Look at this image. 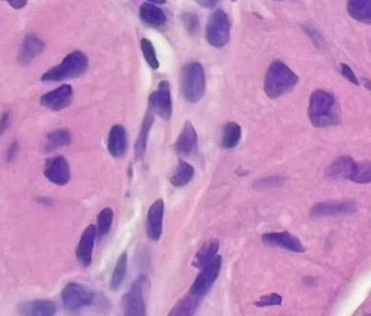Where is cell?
Returning a JSON list of instances; mask_svg holds the SVG:
<instances>
[{"label":"cell","mask_w":371,"mask_h":316,"mask_svg":"<svg viewBox=\"0 0 371 316\" xmlns=\"http://www.w3.org/2000/svg\"><path fill=\"white\" fill-rule=\"evenodd\" d=\"M309 117L313 126L326 128L338 124L340 114L334 95L325 90H315L309 99Z\"/></svg>","instance_id":"6da1fadb"},{"label":"cell","mask_w":371,"mask_h":316,"mask_svg":"<svg viewBox=\"0 0 371 316\" xmlns=\"http://www.w3.org/2000/svg\"><path fill=\"white\" fill-rule=\"evenodd\" d=\"M298 76L281 61H274L265 76V93L270 99H278L296 88Z\"/></svg>","instance_id":"7a4b0ae2"},{"label":"cell","mask_w":371,"mask_h":316,"mask_svg":"<svg viewBox=\"0 0 371 316\" xmlns=\"http://www.w3.org/2000/svg\"><path fill=\"white\" fill-rule=\"evenodd\" d=\"M88 68V58L82 51H73L60 64L49 69L42 75V82H58L82 75Z\"/></svg>","instance_id":"3957f363"},{"label":"cell","mask_w":371,"mask_h":316,"mask_svg":"<svg viewBox=\"0 0 371 316\" xmlns=\"http://www.w3.org/2000/svg\"><path fill=\"white\" fill-rule=\"evenodd\" d=\"M206 78L202 65L197 61L188 63L182 72V93L187 101L196 104L202 99Z\"/></svg>","instance_id":"277c9868"},{"label":"cell","mask_w":371,"mask_h":316,"mask_svg":"<svg viewBox=\"0 0 371 316\" xmlns=\"http://www.w3.org/2000/svg\"><path fill=\"white\" fill-rule=\"evenodd\" d=\"M230 23L228 14L222 10H216L209 18L206 27V39L210 45L222 48L230 41Z\"/></svg>","instance_id":"5b68a950"},{"label":"cell","mask_w":371,"mask_h":316,"mask_svg":"<svg viewBox=\"0 0 371 316\" xmlns=\"http://www.w3.org/2000/svg\"><path fill=\"white\" fill-rule=\"evenodd\" d=\"M147 278L140 276L131 285L130 289L122 299L124 316H146V305L144 300V289Z\"/></svg>","instance_id":"8992f818"},{"label":"cell","mask_w":371,"mask_h":316,"mask_svg":"<svg viewBox=\"0 0 371 316\" xmlns=\"http://www.w3.org/2000/svg\"><path fill=\"white\" fill-rule=\"evenodd\" d=\"M222 265V260L220 256H215L211 262L205 265L195 279L194 283L191 287L190 293L201 299L205 295L208 294L217 280L218 276H219Z\"/></svg>","instance_id":"52a82bcc"},{"label":"cell","mask_w":371,"mask_h":316,"mask_svg":"<svg viewBox=\"0 0 371 316\" xmlns=\"http://www.w3.org/2000/svg\"><path fill=\"white\" fill-rule=\"evenodd\" d=\"M61 299L65 311L76 313L84 307L92 305L95 300V295L80 284L69 283L62 290Z\"/></svg>","instance_id":"ba28073f"},{"label":"cell","mask_w":371,"mask_h":316,"mask_svg":"<svg viewBox=\"0 0 371 316\" xmlns=\"http://www.w3.org/2000/svg\"><path fill=\"white\" fill-rule=\"evenodd\" d=\"M149 108L152 111L169 120L173 112V103H171V86L167 80L160 82L158 88L149 95Z\"/></svg>","instance_id":"9c48e42d"},{"label":"cell","mask_w":371,"mask_h":316,"mask_svg":"<svg viewBox=\"0 0 371 316\" xmlns=\"http://www.w3.org/2000/svg\"><path fill=\"white\" fill-rule=\"evenodd\" d=\"M44 175L49 182L57 186H64L69 184L71 173L67 159L63 156H55L46 161Z\"/></svg>","instance_id":"30bf717a"},{"label":"cell","mask_w":371,"mask_h":316,"mask_svg":"<svg viewBox=\"0 0 371 316\" xmlns=\"http://www.w3.org/2000/svg\"><path fill=\"white\" fill-rule=\"evenodd\" d=\"M72 99H73V88L69 84H63L60 88L42 95L40 103L51 111L58 112L69 107Z\"/></svg>","instance_id":"8fae6325"},{"label":"cell","mask_w":371,"mask_h":316,"mask_svg":"<svg viewBox=\"0 0 371 316\" xmlns=\"http://www.w3.org/2000/svg\"><path fill=\"white\" fill-rule=\"evenodd\" d=\"M262 241L268 247H280L298 254L305 252L302 241L288 231L265 233L263 234Z\"/></svg>","instance_id":"7c38bea8"},{"label":"cell","mask_w":371,"mask_h":316,"mask_svg":"<svg viewBox=\"0 0 371 316\" xmlns=\"http://www.w3.org/2000/svg\"><path fill=\"white\" fill-rule=\"evenodd\" d=\"M357 211V204L353 201L342 203H319L311 210V215L315 217H328V216L351 215Z\"/></svg>","instance_id":"4fadbf2b"},{"label":"cell","mask_w":371,"mask_h":316,"mask_svg":"<svg viewBox=\"0 0 371 316\" xmlns=\"http://www.w3.org/2000/svg\"><path fill=\"white\" fill-rule=\"evenodd\" d=\"M163 214H165V203L163 199H158L150 206L146 219V231L148 237L152 241H158L162 236Z\"/></svg>","instance_id":"5bb4252c"},{"label":"cell","mask_w":371,"mask_h":316,"mask_svg":"<svg viewBox=\"0 0 371 316\" xmlns=\"http://www.w3.org/2000/svg\"><path fill=\"white\" fill-rule=\"evenodd\" d=\"M357 162L350 156L338 158L326 169V175L328 179L334 181L349 180L352 181L355 175Z\"/></svg>","instance_id":"9a60e30c"},{"label":"cell","mask_w":371,"mask_h":316,"mask_svg":"<svg viewBox=\"0 0 371 316\" xmlns=\"http://www.w3.org/2000/svg\"><path fill=\"white\" fill-rule=\"evenodd\" d=\"M198 148V136L193 127L192 123L187 121L181 134L175 144V150L179 156H192L196 154Z\"/></svg>","instance_id":"2e32d148"},{"label":"cell","mask_w":371,"mask_h":316,"mask_svg":"<svg viewBox=\"0 0 371 316\" xmlns=\"http://www.w3.org/2000/svg\"><path fill=\"white\" fill-rule=\"evenodd\" d=\"M97 236V228L95 226L86 227L82 233L76 249V258L84 268H88L92 264L93 243Z\"/></svg>","instance_id":"e0dca14e"},{"label":"cell","mask_w":371,"mask_h":316,"mask_svg":"<svg viewBox=\"0 0 371 316\" xmlns=\"http://www.w3.org/2000/svg\"><path fill=\"white\" fill-rule=\"evenodd\" d=\"M128 148V139L124 127L115 125L110 131L108 139V150L113 158H121L126 154Z\"/></svg>","instance_id":"ac0fdd59"},{"label":"cell","mask_w":371,"mask_h":316,"mask_svg":"<svg viewBox=\"0 0 371 316\" xmlns=\"http://www.w3.org/2000/svg\"><path fill=\"white\" fill-rule=\"evenodd\" d=\"M20 316H54L56 305L50 300H34L19 306Z\"/></svg>","instance_id":"d6986e66"},{"label":"cell","mask_w":371,"mask_h":316,"mask_svg":"<svg viewBox=\"0 0 371 316\" xmlns=\"http://www.w3.org/2000/svg\"><path fill=\"white\" fill-rule=\"evenodd\" d=\"M45 48V44L40 38L34 35L27 36L23 40L22 49L19 55V62L22 65H27L34 58L39 56Z\"/></svg>","instance_id":"ffe728a7"},{"label":"cell","mask_w":371,"mask_h":316,"mask_svg":"<svg viewBox=\"0 0 371 316\" xmlns=\"http://www.w3.org/2000/svg\"><path fill=\"white\" fill-rule=\"evenodd\" d=\"M139 16L142 22L156 29L163 27L167 23L165 12L152 2H144L140 6Z\"/></svg>","instance_id":"44dd1931"},{"label":"cell","mask_w":371,"mask_h":316,"mask_svg":"<svg viewBox=\"0 0 371 316\" xmlns=\"http://www.w3.org/2000/svg\"><path fill=\"white\" fill-rule=\"evenodd\" d=\"M200 301L201 298L189 292L173 306L167 316H194Z\"/></svg>","instance_id":"7402d4cb"},{"label":"cell","mask_w":371,"mask_h":316,"mask_svg":"<svg viewBox=\"0 0 371 316\" xmlns=\"http://www.w3.org/2000/svg\"><path fill=\"white\" fill-rule=\"evenodd\" d=\"M218 250H219L218 241L210 239V241H206L195 256L193 266L202 269L205 265L208 264L215 256H217L216 254H217Z\"/></svg>","instance_id":"603a6c76"},{"label":"cell","mask_w":371,"mask_h":316,"mask_svg":"<svg viewBox=\"0 0 371 316\" xmlns=\"http://www.w3.org/2000/svg\"><path fill=\"white\" fill-rule=\"evenodd\" d=\"M348 12L352 18L358 22L370 23L371 1L370 0H350Z\"/></svg>","instance_id":"cb8c5ba5"},{"label":"cell","mask_w":371,"mask_h":316,"mask_svg":"<svg viewBox=\"0 0 371 316\" xmlns=\"http://www.w3.org/2000/svg\"><path fill=\"white\" fill-rule=\"evenodd\" d=\"M195 171L192 165L184 160H179L177 169L173 171L171 178V184L177 188H182L192 181L194 178Z\"/></svg>","instance_id":"d4e9b609"},{"label":"cell","mask_w":371,"mask_h":316,"mask_svg":"<svg viewBox=\"0 0 371 316\" xmlns=\"http://www.w3.org/2000/svg\"><path fill=\"white\" fill-rule=\"evenodd\" d=\"M241 138V127L237 123H228L222 131V146L224 149H233L237 147Z\"/></svg>","instance_id":"484cf974"},{"label":"cell","mask_w":371,"mask_h":316,"mask_svg":"<svg viewBox=\"0 0 371 316\" xmlns=\"http://www.w3.org/2000/svg\"><path fill=\"white\" fill-rule=\"evenodd\" d=\"M154 114L152 113H148L144 118L141 131H140L139 139H137L136 145H135V154H136L137 158H142L145 154L148 135H149L150 129L154 124Z\"/></svg>","instance_id":"4316f807"},{"label":"cell","mask_w":371,"mask_h":316,"mask_svg":"<svg viewBox=\"0 0 371 316\" xmlns=\"http://www.w3.org/2000/svg\"><path fill=\"white\" fill-rule=\"evenodd\" d=\"M127 262H128V256L127 252H122L120 258H118L115 269H114L113 275H112L111 282H110V288L113 291L119 289L124 281L125 275L127 271Z\"/></svg>","instance_id":"83f0119b"},{"label":"cell","mask_w":371,"mask_h":316,"mask_svg":"<svg viewBox=\"0 0 371 316\" xmlns=\"http://www.w3.org/2000/svg\"><path fill=\"white\" fill-rule=\"evenodd\" d=\"M114 212L111 208H105L97 215V234L99 239L108 234L113 223Z\"/></svg>","instance_id":"f1b7e54d"},{"label":"cell","mask_w":371,"mask_h":316,"mask_svg":"<svg viewBox=\"0 0 371 316\" xmlns=\"http://www.w3.org/2000/svg\"><path fill=\"white\" fill-rule=\"evenodd\" d=\"M70 142H71V135L69 131H54L47 136L46 149L53 150L55 148L62 147V146L69 145Z\"/></svg>","instance_id":"f546056e"},{"label":"cell","mask_w":371,"mask_h":316,"mask_svg":"<svg viewBox=\"0 0 371 316\" xmlns=\"http://www.w3.org/2000/svg\"><path fill=\"white\" fill-rule=\"evenodd\" d=\"M140 46H141L142 53H143L144 58H145L147 64L149 65L152 69H158V67H160V62H158L156 49H154V44L152 43V41L143 38V39L141 40V42H140Z\"/></svg>","instance_id":"4dcf8cb0"},{"label":"cell","mask_w":371,"mask_h":316,"mask_svg":"<svg viewBox=\"0 0 371 316\" xmlns=\"http://www.w3.org/2000/svg\"><path fill=\"white\" fill-rule=\"evenodd\" d=\"M371 165L370 160L361 161L357 162L355 175H354L352 182H358V184H368L371 181Z\"/></svg>","instance_id":"1f68e13d"},{"label":"cell","mask_w":371,"mask_h":316,"mask_svg":"<svg viewBox=\"0 0 371 316\" xmlns=\"http://www.w3.org/2000/svg\"><path fill=\"white\" fill-rule=\"evenodd\" d=\"M182 20H183L186 29L190 35L195 36L198 34L199 29H200V22H199L197 14H192V12H186L182 16Z\"/></svg>","instance_id":"d6a6232c"},{"label":"cell","mask_w":371,"mask_h":316,"mask_svg":"<svg viewBox=\"0 0 371 316\" xmlns=\"http://www.w3.org/2000/svg\"><path fill=\"white\" fill-rule=\"evenodd\" d=\"M282 303V297L279 294L271 293L264 295L261 297L258 301H256L255 305L258 307L276 306Z\"/></svg>","instance_id":"836d02e7"},{"label":"cell","mask_w":371,"mask_h":316,"mask_svg":"<svg viewBox=\"0 0 371 316\" xmlns=\"http://www.w3.org/2000/svg\"><path fill=\"white\" fill-rule=\"evenodd\" d=\"M284 179L281 177H268L255 182L256 188H267V186H276L283 184Z\"/></svg>","instance_id":"e575fe53"},{"label":"cell","mask_w":371,"mask_h":316,"mask_svg":"<svg viewBox=\"0 0 371 316\" xmlns=\"http://www.w3.org/2000/svg\"><path fill=\"white\" fill-rule=\"evenodd\" d=\"M341 72H342V75L344 76L347 80H349L350 82L355 84V86H358V84H359L357 77H356L355 74H354V72L352 71L351 68H350L348 65L344 64V63L341 64Z\"/></svg>","instance_id":"d590c367"},{"label":"cell","mask_w":371,"mask_h":316,"mask_svg":"<svg viewBox=\"0 0 371 316\" xmlns=\"http://www.w3.org/2000/svg\"><path fill=\"white\" fill-rule=\"evenodd\" d=\"M304 29V31L307 32V34H309V37L311 38V40H313V43L315 44V46L320 47L323 45V38H322V36L320 35V34L318 33V32L315 31L313 27H304V29Z\"/></svg>","instance_id":"8d00e7d4"},{"label":"cell","mask_w":371,"mask_h":316,"mask_svg":"<svg viewBox=\"0 0 371 316\" xmlns=\"http://www.w3.org/2000/svg\"><path fill=\"white\" fill-rule=\"evenodd\" d=\"M10 113L2 114L1 119H0V135L3 134L4 131L8 129V124H10Z\"/></svg>","instance_id":"74e56055"},{"label":"cell","mask_w":371,"mask_h":316,"mask_svg":"<svg viewBox=\"0 0 371 316\" xmlns=\"http://www.w3.org/2000/svg\"><path fill=\"white\" fill-rule=\"evenodd\" d=\"M19 152V143L14 141L8 151V161L14 160Z\"/></svg>","instance_id":"f35d334b"},{"label":"cell","mask_w":371,"mask_h":316,"mask_svg":"<svg viewBox=\"0 0 371 316\" xmlns=\"http://www.w3.org/2000/svg\"><path fill=\"white\" fill-rule=\"evenodd\" d=\"M8 3H10L12 8H16V10H20V8L27 5V1H25V0H10Z\"/></svg>","instance_id":"ab89813d"},{"label":"cell","mask_w":371,"mask_h":316,"mask_svg":"<svg viewBox=\"0 0 371 316\" xmlns=\"http://www.w3.org/2000/svg\"><path fill=\"white\" fill-rule=\"evenodd\" d=\"M201 6L203 8H214L216 4L218 3L217 1H211V0H203V1H197Z\"/></svg>","instance_id":"60d3db41"},{"label":"cell","mask_w":371,"mask_h":316,"mask_svg":"<svg viewBox=\"0 0 371 316\" xmlns=\"http://www.w3.org/2000/svg\"><path fill=\"white\" fill-rule=\"evenodd\" d=\"M368 316H370V315H368Z\"/></svg>","instance_id":"b9f144b4"}]
</instances>
